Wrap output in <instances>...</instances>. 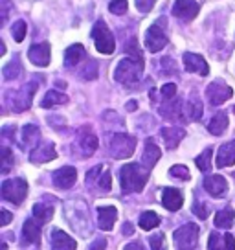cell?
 Wrapping results in <instances>:
<instances>
[{
  "mask_svg": "<svg viewBox=\"0 0 235 250\" xmlns=\"http://www.w3.org/2000/svg\"><path fill=\"white\" fill-rule=\"evenodd\" d=\"M2 155H4V158H2V162H4V166H2V171L8 173L9 166H11V151H9L8 147L2 149Z\"/></svg>",
  "mask_w": 235,
  "mask_h": 250,
  "instance_id": "42",
  "label": "cell"
},
{
  "mask_svg": "<svg viewBox=\"0 0 235 250\" xmlns=\"http://www.w3.org/2000/svg\"><path fill=\"white\" fill-rule=\"evenodd\" d=\"M66 102H68V98L64 94L57 92V90H48L44 94L40 105H42V109H52V107H57V105H64Z\"/></svg>",
  "mask_w": 235,
  "mask_h": 250,
  "instance_id": "27",
  "label": "cell"
},
{
  "mask_svg": "<svg viewBox=\"0 0 235 250\" xmlns=\"http://www.w3.org/2000/svg\"><path fill=\"white\" fill-rule=\"evenodd\" d=\"M134 2H136V8L140 9L141 13H149L157 4V0H134Z\"/></svg>",
  "mask_w": 235,
  "mask_h": 250,
  "instance_id": "40",
  "label": "cell"
},
{
  "mask_svg": "<svg viewBox=\"0 0 235 250\" xmlns=\"http://www.w3.org/2000/svg\"><path fill=\"white\" fill-rule=\"evenodd\" d=\"M184 66L191 74H198V76H208L210 74L208 62H206V59H204L202 55L198 54H191V52L184 54Z\"/></svg>",
  "mask_w": 235,
  "mask_h": 250,
  "instance_id": "12",
  "label": "cell"
},
{
  "mask_svg": "<svg viewBox=\"0 0 235 250\" xmlns=\"http://www.w3.org/2000/svg\"><path fill=\"white\" fill-rule=\"evenodd\" d=\"M136 109H138V103H136V102L127 103V110H136Z\"/></svg>",
  "mask_w": 235,
  "mask_h": 250,
  "instance_id": "47",
  "label": "cell"
},
{
  "mask_svg": "<svg viewBox=\"0 0 235 250\" xmlns=\"http://www.w3.org/2000/svg\"><path fill=\"white\" fill-rule=\"evenodd\" d=\"M39 127L35 125H24L22 127V147H33L39 142Z\"/></svg>",
  "mask_w": 235,
  "mask_h": 250,
  "instance_id": "28",
  "label": "cell"
},
{
  "mask_svg": "<svg viewBox=\"0 0 235 250\" xmlns=\"http://www.w3.org/2000/svg\"><path fill=\"white\" fill-rule=\"evenodd\" d=\"M125 250H143V247H141L140 243H129L125 247Z\"/></svg>",
  "mask_w": 235,
  "mask_h": 250,
  "instance_id": "45",
  "label": "cell"
},
{
  "mask_svg": "<svg viewBox=\"0 0 235 250\" xmlns=\"http://www.w3.org/2000/svg\"><path fill=\"white\" fill-rule=\"evenodd\" d=\"M79 147H81V153L85 156L94 155V151L98 149V136L88 127H83L79 131Z\"/></svg>",
  "mask_w": 235,
  "mask_h": 250,
  "instance_id": "16",
  "label": "cell"
},
{
  "mask_svg": "<svg viewBox=\"0 0 235 250\" xmlns=\"http://www.w3.org/2000/svg\"><path fill=\"white\" fill-rule=\"evenodd\" d=\"M165 44H167V35H165V31L162 30L158 24L149 26L147 31H145V48L149 50L151 54H157L162 48H165Z\"/></svg>",
  "mask_w": 235,
  "mask_h": 250,
  "instance_id": "9",
  "label": "cell"
},
{
  "mask_svg": "<svg viewBox=\"0 0 235 250\" xmlns=\"http://www.w3.org/2000/svg\"><path fill=\"white\" fill-rule=\"evenodd\" d=\"M195 164L200 171H204V173L210 171V169H212V149L208 147L206 151H202V153L195 158Z\"/></svg>",
  "mask_w": 235,
  "mask_h": 250,
  "instance_id": "33",
  "label": "cell"
},
{
  "mask_svg": "<svg viewBox=\"0 0 235 250\" xmlns=\"http://www.w3.org/2000/svg\"><path fill=\"white\" fill-rule=\"evenodd\" d=\"M184 136H186L184 129H178V127H165V129H162V138H164L167 149L176 147Z\"/></svg>",
  "mask_w": 235,
  "mask_h": 250,
  "instance_id": "24",
  "label": "cell"
},
{
  "mask_svg": "<svg viewBox=\"0 0 235 250\" xmlns=\"http://www.w3.org/2000/svg\"><path fill=\"white\" fill-rule=\"evenodd\" d=\"M118 219V210L114 206H99L98 208V225L101 230H112Z\"/></svg>",
  "mask_w": 235,
  "mask_h": 250,
  "instance_id": "19",
  "label": "cell"
},
{
  "mask_svg": "<svg viewBox=\"0 0 235 250\" xmlns=\"http://www.w3.org/2000/svg\"><path fill=\"white\" fill-rule=\"evenodd\" d=\"M198 2L196 0H176L173 6V15L180 21H193L198 13Z\"/></svg>",
  "mask_w": 235,
  "mask_h": 250,
  "instance_id": "10",
  "label": "cell"
},
{
  "mask_svg": "<svg viewBox=\"0 0 235 250\" xmlns=\"http://www.w3.org/2000/svg\"><path fill=\"white\" fill-rule=\"evenodd\" d=\"M133 232H134V228L131 227L129 223H127V225H123V234H125V235H131Z\"/></svg>",
  "mask_w": 235,
  "mask_h": 250,
  "instance_id": "46",
  "label": "cell"
},
{
  "mask_svg": "<svg viewBox=\"0 0 235 250\" xmlns=\"http://www.w3.org/2000/svg\"><path fill=\"white\" fill-rule=\"evenodd\" d=\"M175 243L176 250H195L198 243V227L193 223H188L175 232Z\"/></svg>",
  "mask_w": 235,
  "mask_h": 250,
  "instance_id": "7",
  "label": "cell"
},
{
  "mask_svg": "<svg viewBox=\"0 0 235 250\" xmlns=\"http://www.w3.org/2000/svg\"><path fill=\"white\" fill-rule=\"evenodd\" d=\"M11 35H13V39L17 42H22L24 37H26V22L24 21H17L13 24V28H11Z\"/></svg>",
  "mask_w": 235,
  "mask_h": 250,
  "instance_id": "35",
  "label": "cell"
},
{
  "mask_svg": "<svg viewBox=\"0 0 235 250\" xmlns=\"http://www.w3.org/2000/svg\"><path fill=\"white\" fill-rule=\"evenodd\" d=\"M160 225V217H158L155 211H143L140 215V227L143 230H153Z\"/></svg>",
  "mask_w": 235,
  "mask_h": 250,
  "instance_id": "32",
  "label": "cell"
},
{
  "mask_svg": "<svg viewBox=\"0 0 235 250\" xmlns=\"http://www.w3.org/2000/svg\"><path fill=\"white\" fill-rule=\"evenodd\" d=\"M204 189L212 197H224L228 191V182L220 175H210L204 179Z\"/></svg>",
  "mask_w": 235,
  "mask_h": 250,
  "instance_id": "15",
  "label": "cell"
},
{
  "mask_svg": "<svg viewBox=\"0 0 235 250\" xmlns=\"http://www.w3.org/2000/svg\"><path fill=\"white\" fill-rule=\"evenodd\" d=\"M52 217H54V206H50V204H42V203L33 206V219H37L40 225L48 223Z\"/></svg>",
  "mask_w": 235,
  "mask_h": 250,
  "instance_id": "29",
  "label": "cell"
},
{
  "mask_svg": "<svg viewBox=\"0 0 235 250\" xmlns=\"http://www.w3.org/2000/svg\"><path fill=\"white\" fill-rule=\"evenodd\" d=\"M105 247H107V241H105L103 237H99V239H96V241L92 243L90 250H105Z\"/></svg>",
  "mask_w": 235,
  "mask_h": 250,
  "instance_id": "44",
  "label": "cell"
},
{
  "mask_svg": "<svg viewBox=\"0 0 235 250\" xmlns=\"http://www.w3.org/2000/svg\"><path fill=\"white\" fill-rule=\"evenodd\" d=\"M57 156V151H55V146L52 142H44V144H39L37 147L30 153V160L33 164H42V162H50Z\"/></svg>",
  "mask_w": 235,
  "mask_h": 250,
  "instance_id": "14",
  "label": "cell"
},
{
  "mask_svg": "<svg viewBox=\"0 0 235 250\" xmlns=\"http://www.w3.org/2000/svg\"><path fill=\"white\" fill-rule=\"evenodd\" d=\"M234 219H235V211L232 208H226V210H220L217 211V215H215V227L217 228H232L234 225Z\"/></svg>",
  "mask_w": 235,
  "mask_h": 250,
  "instance_id": "30",
  "label": "cell"
},
{
  "mask_svg": "<svg viewBox=\"0 0 235 250\" xmlns=\"http://www.w3.org/2000/svg\"><path fill=\"white\" fill-rule=\"evenodd\" d=\"M134 149H136V138L129 136V134H114L110 140V155L112 158H129L133 156Z\"/></svg>",
  "mask_w": 235,
  "mask_h": 250,
  "instance_id": "4",
  "label": "cell"
},
{
  "mask_svg": "<svg viewBox=\"0 0 235 250\" xmlns=\"http://www.w3.org/2000/svg\"><path fill=\"white\" fill-rule=\"evenodd\" d=\"M160 156H162L160 147L155 144L153 138H149V140L145 142V151H143V156H141V164H143V167H147V169L155 167V164L160 160Z\"/></svg>",
  "mask_w": 235,
  "mask_h": 250,
  "instance_id": "22",
  "label": "cell"
},
{
  "mask_svg": "<svg viewBox=\"0 0 235 250\" xmlns=\"http://www.w3.org/2000/svg\"><path fill=\"white\" fill-rule=\"evenodd\" d=\"M210 250H235V237L232 234H219L213 232L208 241Z\"/></svg>",
  "mask_w": 235,
  "mask_h": 250,
  "instance_id": "17",
  "label": "cell"
},
{
  "mask_svg": "<svg viewBox=\"0 0 235 250\" xmlns=\"http://www.w3.org/2000/svg\"><path fill=\"white\" fill-rule=\"evenodd\" d=\"M147 179H149V169L141 167L140 164H125L119 171V182L125 193H133V191L140 193Z\"/></svg>",
  "mask_w": 235,
  "mask_h": 250,
  "instance_id": "1",
  "label": "cell"
},
{
  "mask_svg": "<svg viewBox=\"0 0 235 250\" xmlns=\"http://www.w3.org/2000/svg\"><path fill=\"white\" fill-rule=\"evenodd\" d=\"M20 74H22V66H20L19 59H13L11 62H8V64L4 66V70H2V76H4L6 81H13V79H17Z\"/></svg>",
  "mask_w": 235,
  "mask_h": 250,
  "instance_id": "31",
  "label": "cell"
},
{
  "mask_svg": "<svg viewBox=\"0 0 235 250\" xmlns=\"http://www.w3.org/2000/svg\"><path fill=\"white\" fill-rule=\"evenodd\" d=\"M186 114H188V120H200L202 116V103L200 100H189L188 105H186Z\"/></svg>",
  "mask_w": 235,
  "mask_h": 250,
  "instance_id": "34",
  "label": "cell"
},
{
  "mask_svg": "<svg viewBox=\"0 0 235 250\" xmlns=\"http://www.w3.org/2000/svg\"><path fill=\"white\" fill-rule=\"evenodd\" d=\"M0 227H6V225H9L11 223V213H9L8 210H2L0 211Z\"/></svg>",
  "mask_w": 235,
  "mask_h": 250,
  "instance_id": "43",
  "label": "cell"
},
{
  "mask_svg": "<svg viewBox=\"0 0 235 250\" xmlns=\"http://www.w3.org/2000/svg\"><path fill=\"white\" fill-rule=\"evenodd\" d=\"M76 247H78L76 241L66 232L59 228L52 230V249L54 250H76Z\"/></svg>",
  "mask_w": 235,
  "mask_h": 250,
  "instance_id": "21",
  "label": "cell"
},
{
  "mask_svg": "<svg viewBox=\"0 0 235 250\" xmlns=\"http://www.w3.org/2000/svg\"><path fill=\"white\" fill-rule=\"evenodd\" d=\"M129 8V4H127V0H112L109 4V9L110 13H114V15H123Z\"/></svg>",
  "mask_w": 235,
  "mask_h": 250,
  "instance_id": "37",
  "label": "cell"
},
{
  "mask_svg": "<svg viewBox=\"0 0 235 250\" xmlns=\"http://www.w3.org/2000/svg\"><path fill=\"white\" fill-rule=\"evenodd\" d=\"M76 180H78V171L72 166H64L61 169L54 171V184L57 188H61V189L72 188L76 184Z\"/></svg>",
  "mask_w": 235,
  "mask_h": 250,
  "instance_id": "13",
  "label": "cell"
},
{
  "mask_svg": "<svg viewBox=\"0 0 235 250\" xmlns=\"http://www.w3.org/2000/svg\"><path fill=\"white\" fill-rule=\"evenodd\" d=\"M92 39H94L96 48H98L99 54L109 55L116 48V42H114V37L110 33L109 26H107V22H103V21H98L94 24V28H92Z\"/></svg>",
  "mask_w": 235,
  "mask_h": 250,
  "instance_id": "3",
  "label": "cell"
},
{
  "mask_svg": "<svg viewBox=\"0 0 235 250\" xmlns=\"http://www.w3.org/2000/svg\"><path fill=\"white\" fill-rule=\"evenodd\" d=\"M28 57H30V61L35 66H48L50 64V57H52L50 44L48 42H37V44H33L28 50Z\"/></svg>",
  "mask_w": 235,
  "mask_h": 250,
  "instance_id": "11",
  "label": "cell"
},
{
  "mask_svg": "<svg viewBox=\"0 0 235 250\" xmlns=\"http://www.w3.org/2000/svg\"><path fill=\"white\" fill-rule=\"evenodd\" d=\"M35 90H37V85H35V83H28V85H24L22 88H19V90H15V92H9L8 98H13V100H8L11 110L22 112V110L28 109V107L32 105Z\"/></svg>",
  "mask_w": 235,
  "mask_h": 250,
  "instance_id": "6",
  "label": "cell"
},
{
  "mask_svg": "<svg viewBox=\"0 0 235 250\" xmlns=\"http://www.w3.org/2000/svg\"><path fill=\"white\" fill-rule=\"evenodd\" d=\"M4 54H6V44L0 41V55H4Z\"/></svg>",
  "mask_w": 235,
  "mask_h": 250,
  "instance_id": "48",
  "label": "cell"
},
{
  "mask_svg": "<svg viewBox=\"0 0 235 250\" xmlns=\"http://www.w3.org/2000/svg\"><path fill=\"white\" fill-rule=\"evenodd\" d=\"M40 223L37 219H28L22 228V241L26 245H37L40 241Z\"/></svg>",
  "mask_w": 235,
  "mask_h": 250,
  "instance_id": "20",
  "label": "cell"
},
{
  "mask_svg": "<svg viewBox=\"0 0 235 250\" xmlns=\"http://www.w3.org/2000/svg\"><path fill=\"white\" fill-rule=\"evenodd\" d=\"M28 195V184L24 179H9L2 184V197L13 204H20Z\"/></svg>",
  "mask_w": 235,
  "mask_h": 250,
  "instance_id": "5",
  "label": "cell"
},
{
  "mask_svg": "<svg viewBox=\"0 0 235 250\" xmlns=\"http://www.w3.org/2000/svg\"><path fill=\"white\" fill-rule=\"evenodd\" d=\"M162 204H164V208H167L169 211H176L182 208V204H184V197L178 189H175V188H164V191H162Z\"/></svg>",
  "mask_w": 235,
  "mask_h": 250,
  "instance_id": "18",
  "label": "cell"
},
{
  "mask_svg": "<svg viewBox=\"0 0 235 250\" xmlns=\"http://www.w3.org/2000/svg\"><path fill=\"white\" fill-rule=\"evenodd\" d=\"M235 164V142H226L219 147L217 153V166L219 167H230Z\"/></svg>",
  "mask_w": 235,
  "mask_h": 250,
  "instance_id": "23",
  "label": "cell"
},
{
  "mask_svg": "<svg viewBox=\"0 0 235 250\" xmlns=\"http://www.w3.org/2000/svg\"><path fill=\"white\" fill-rule=\"evenodd\" d=\"M86 57V52L85 48L81 46V44H72L70 48H66V52H64V64L72 68V66H76L78 62H81L83 59Z\"/></svg>",
  "mask_w": 235,
  "mask_h": 250,
  "instance_id": "25",
  "label": "cell"
},
{
  "mask_svg": "<svg viewBox=\"0 0 235 250\" xmlns=\"http://www.w3.org/2000/svg\"><path fill=\"white\" fill-rule=\"evenodd\" d=\"M193 213H195L196 217L206 219L208 217V206L202 203H195V206H193Z\"/></svg>",
  "mask_w": 235,
  "mask_h": 250,
  "instance_id": "41",
  "label": "cell"
},
{
  "mask_svg": "<svg viewBox=\"0 0 235 250\" xmlns=\"http://www.w3.org/2000/svg\"><path fill=\"white\" fill-rule=\"evenodd\" d=\"M228 129V114L226 112H217L215 116L212 118V122L208 124V131L215 136L222 134Z\"/></svg>",
  "mask_w": 235,
  "mask_h": 250,
  "instance_id": "26",
  "label": "cell"
},
{
  "mask_svg": "<svg viewBox=\"0 0 235 250\" xmlns=\"http://www.w3.org/2000/svg\"><path fill=\"white\" fill-rule=\"evenodd\" d=\"M160 92H162V98L169 102V100H173V98L176 96V85H175V83H167V85L162 86Z\"/></svg>",
  "mask_w": 235,
  "mask_h": 250,
  "instance_id": "39",
  "label": "cell"
},
{
  "mask_svg": "<svg viewBox=\"0 0 235 250\" xmlns=\"http://www.w3.org/2000/svg\"><path fill=\"white\" fill-rule=\"evenodd\" d=\"M169 173H171V177H175V179H180V180H189V169L186 167V166H173L171 169H169Z\"/></svg>",
  "mask_w": 235,
  "mask_h": 250,
  "instance_id": "38",
  "label": "cell"
},
{
  "mask_svg": "<svg viewBox=\"0 0 235 250\" xmlns=\"http://www.w3.org/2000/svg\"><path fill=\"white\" fill-rule=\"evenodd\" d=\"M149 245H151V250H167V245H165L164 234L151 235V237H149Z\"/></svg>",
  "mask_w": 235,
  "mask_h": 250,
  "instance_id": "36",
  "label": "cell"
},
{
  "mask_svg": "<svg viewBox=\"0 0 235 250\" xmlns=\"http://www.w3.org/2000/svg\"><path fill=\"white\" fill-rule=\"evenodd\" d=\"M232 96H234V90H232V86H228L224 81H213V83H210L208 88H206V98H208V102L212 103L213 107H217L220 103L228 102Z\"/></svg>",
  "mask_w": 235,
  "mask_h": 250,
  "instance_id": "8",
  "label": "cell"
},
{
  "mask_svg": "<svg viewBox=\"0 0 235 250\" xmlns=\"http://www.w3.org/2000/svg\"><path fill=\"white\" fill-rule=\"evenodd\" d=\"M143 72V59L140 57H125L118 62L116 70H114V79L121 85H134L141 78Z\"/></svg>",
  "mask_w": 235,
  "mask_h": 250,
  "instance_id": "2",
  "label": "cell"
}]
</instances>
